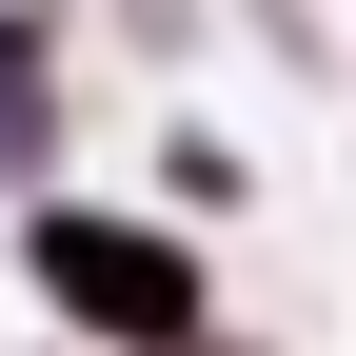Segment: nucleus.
<instances>
[{
  "instance_id": "1",
  "label": "nucleus",
  "mask_w": 356,
  "mask_h": 356,
  "mask_svg": "<svg viewBox=\"0 0 356 356\" xmlns=\"http://www.w3.org/2000/svg\"><path fill=\"white\" fill-rule=\"evenodd\" d=\"M40 277H60V317H99V337H178V317H198V297H178V257L119 238V218H60V238H40Z\"/></svg>"
}]
</instances>
